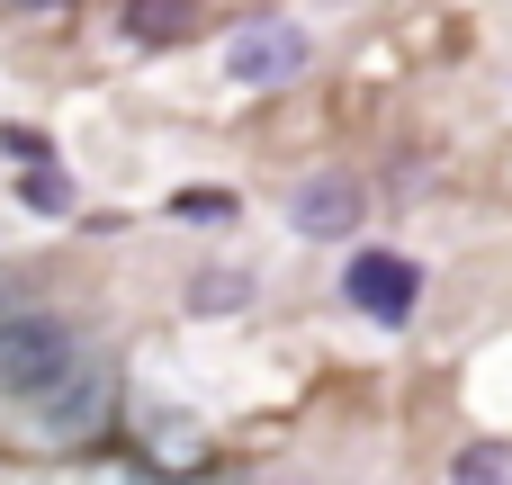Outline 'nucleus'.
<instances>
[{
  "label": "nucleus",
  "mask_w": 512,
  "mask_h": 485,
  "mask_svg": "<svg viewBox=\"0 0 512 485\" xmlns=\"http://www.w3.org/2000/svg\"><path fill=\"white\" fill-rule=\"evenodd\" d=\"M225 63H234V81H243V90H270V81H297V63H306V36L261 18V27H243V36H234V54H225Z\"/></svg>",
  "instance_id": "obj_5"
},
{
  "label": "nucleus",
  "mask_w": 512,
  "mask_h": 485,
  "mask_svg": "<svg viewBox=\"0 0 512 485\" xmlns=\"http://www.w3.org/2000/svg\"><path fill=\"white\" fill-rule=\"evenodd\" d=\"M36 414H45V432H54V441H99V432H108V414H117V369L81 351V360L36 396Z\"/></svg>",
  "instance_id": "obj_2"
},
{
  "label": "nucleus",
  "mask_w": 512,
  "mask_h": 485,
  "mask_svg": "<svg viewBox=\"0 0 512 485\" xmlns=\"http://www.w3.org/2000/svg\"><path fill=\"white\" fill-rule=\"evenodd\" d=\"M72 360H81V342H72L63 315H0V387H9V396L36 405Z\"/></svg>",
  "instance_id": "obj_1"
},
{
  "label": "nucleus",
  "mask_w": 512,
  "mask_h": 485,
  "mask_svg": "<svg viewBox=\"0 0 512 485\" xmlns=\"http://www.w3.org/2000/svg\"><path fill=\"white\" fill-rule=\"evenodd\" d=\"M342 297H351L369 324H405V315H414V297H423V270H414L405 252H351Z\"/></svg>",
  "instance_id": "obj_3"
},
{
  "label": "nucleus",
  "mask_w": 512,
  "mask_h": 485,
  "mask_svg": "<svg viewBox=\"0 0 512 485\" xmlns=\"http://www.w3.org/2000/svg\"><path fill=\"white\" fill-rule=\"evenodd\" d=\"M0 315H18V306H0Z\"/></svg>",
  "instance_id": "obj_12"
},
{
  "label": "nucleus",
  "mask_w": 512,
  "mask_h": 485,
  "mask_svg": "<svg viewBox=\"0 0 512 485\" xmlns=\"http://www.w3.org/2000/svg\"><path fill=\"white\" fill-rule=\"evenodd\" d=\"M171 216H180V225H234V189H180Z\"/></svg>",
  "instance_id": "obj_7"
},
{
  "label": "nucleus",
  "mask_w": 512,
  "mask_h": 485,
  "mask_svg": "<svg viewBox=\"0 0 512 485\" xmlns=\"http://www.w3.org/2000/svg\"><path fill=\"white\" fill-rule=\"evenodd\" d=\"M117 18H126L135 45H180V36H198V0H126Z\"/></svg>",
  "instance_id": "obj_6"
},
{
  "label": "nucleus",
  "mask_w": 512,
  "mask_h": 485,
  "mask_svg": "<svg viewBox=\"0 0 512 485\" xmlns=\"http://www.w3.org/2000/svg\"><path fill=\"white\" fill-rule=\"evenodd\" d=\"M360 216H369V189H360L351 171H324V180H306V189L288 198V225H297V234H315V243L351 234Z\"/></svg>",
  "instance_id": "obj_4"
},
{
  "label": "nucleus",
  "mask_w": 512,
  "mask_h": 485,
  "mask_svg": "<svg viewBox=\"0 0 512 485\" xmlns=\"http://www.w3.org/2000/svg\"><path fill=\"white\" fill-rule=\"evenodd\" d=\"M504 468H512L504 441H477V450H459V477H504Z\"/></svg>",
  "instance_id": "obj_9"
},
{
  "label": "nucleus",
  "mask_w": 512,
  "mask_h": 485,
  "mask_svg": "<svg viewBox=\"0 0 512 485\" xmlns=\"http://www.w3.org/2000/svg\"><path fill=\"white\" fill-rule=\"evenodd\" d=\"M27 198H36V207H72V180H54V171H36V180H27Z\"/></svg>",
  "instance_id": "obj_10"
},
{
  "label": "nucleus",
  "mask_w": 512,
  "mask_h": 485,
  "mask_svg": "<svg viewBox=\"0 0 512 485\" xmlns=\"http://www.w3.org/2000/svg\"><path fill=\"white\" fill-rule=\"evenodd\" d=\"M243 297H252V288H243V270H207V279L189 288V306H198V315H234Z\"/></svg>",
  "instance_id": "obj_8"
},
{
  "label": "nucleus",
  "mask_w": 512,
  "mask_h": 485,
  "mask_svg": "<svg viewBox=\"0 0 512 485\" xmlns=\"http://www.w3.org/2000/svg\"><path fill=\"white\" fill-rule=\"evenodd\" d=\"M0 9H54V0H0Z\"/></svg>",
  "instance_id": "obj_11"
}]
</instances>
